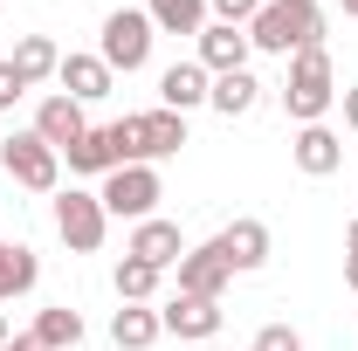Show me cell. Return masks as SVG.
<instances>
[{"label": "cell", "mask_w": 358, "mask_h": 351, "mask_svg": "<svg viewBox=\"0 0 358 351\" xmlns=\"http://www.w3.org/2000/svg\"><path fill=\"white\" fill-rule=\"evenodd\" d=\"M331 103H338V69H331V48L310 42L289 55V76H282V110H289V124H324L331 117Z\"/></svg>", "instance_id": "1"}, {"label": "cell", "mask_w": 358, "mask_h": 351, "mask_svg": "<svg viewBox=\"0 0 358 351\" xmlns=\"http://www.w3.org/2000/svg\"><path fill=\"white\" fill-rule=\"evenodd\" d=\"M248 42L262 48V55H296V48L324 42V7L317 0H262V14L248 21Z\"/></svg>", "instance_id": "2"}, {"label": "cell", "mask_w": 358, "mask_h": 351, "mask_svg": "<svg viewBox=\"0 0 358 351\" xmlns=\"http://www.w3.org/2000/svg\"><path fill=\"white\" fill-rule=\"evenodd\" d=\"M117 152L124 166H159V159H179L186 145V117L179 110H138V117H117Z\"/></svg>", "instance_id": "3"}, {"label": "cell", "mask_w": 358, "mask_h": 351, "mask_svg": "<svg viewBox=\"0 0 358 351\" xmlns=\"http://www.w3.org/2000/svg\"><path fill=\"white\" fill-rule=\"evenodd\" d=\"M152 42H159V28H152L145 7H110L103 14V35H96V55L110 62V76H131V69L152 62Z\"/></svg>", "instance_id": "4"}, {"label": "cell", "mask_w": 358, "mask_h": 351, "mask_svg": "<svg viewBox=\"0 0 358 351\" xmlns=\"http://www.w3.org/2000/svg\"><path fill=\"white\" fill-rule=\"evenodd\" d=\"M0 166H7V179H14V186H28V193H62V152H55V145H42V138H35V124L0 138Z\"/></svg>", "instance_id": "5"}, {"label": "cell", "mask_w": 358, "mask_h": 351, "mask_svg": "<svg viewBox=\"0 0 358 351\" xmlns=\"http://www.w3.org/2000/svg\"><path fill=\"white\" fill-rule=\"evenodd\" d=\"M96 200H103V214L110 220H152L159 214V200H166V179H159V166H117V173L96 186Z\"/></svg>", "instance_id": "6"}, {"label": "cell", "mask_w": 358, "mask_h": 351, "mask_svg": "<svg viewBox=\"0 0 358 351\" xmlns=\"http://www.w3.org/2000/svg\"><path fill=\"white\" fill-rule=\"evenodd\" d=\"M55 234H62V248H69V255H96V248H103V234H110L103 200H96L90 186H62V193H55Z\"/></svg>", "instance_id": "7"}, {"label": "cell", "mask_w": 358, "mask_h": 351, "mask_svg": "<svg viewBox=\"0 0 358 351\" xmlns=\"http://www.w3.org/2000/svg\"><path fill=\"white\" fill-rule=\"evenodd\" d=\"M55 89H62V96H76V103H103V96H110V89H117V76H110V62H103V55H96V48H69V55H62V69H55Z\"/></svg>", "instance_id": "8"}, {"label": "cell", "mask_w": 358, "mask_h": 351, "mask_svg": "<svg viewBox=\"0 0 358 351\" xmlns=\"http://www.w3.org/2000/svg\"><path fill=\"white\" fill-rule=\"evenodd\" d=\"M227 282H234V268H227L221 241H200V248L179 255V296H207V303H221Z\"/></svg>", "instance_id": "9"}, {"label": "cell", "mask_w": 358, "mask_h": 351, "mask_svg": "<svg viewBox=\"0 0 358 351\" xmlns=\"http://www.w3.org/2000/svg\"><path fill=\"white\" fill-rule=\"evenodd\" d=\"M159 324H166V338H179V345H207V338H221V303H207V296H166L159 303Z\"/></svg>", "instance_id": "10"}, {"label": "cell", "mask_w": 358, "mask_h": 351, "mask_svg": "<svg viewBox=\"0 0 358 351\" xmlns=\"http://www.w3.org/2000/svg\"><path fill=\"white\" fill-rule=\"evenodd\" d=\"M193 62L207 69V76H227V69H248V55H255V42H248V28H227V21H207L200 35H193Z\"/></svg>", "instance_id": "11"}, {"label": "cell", "mask_w": 358, "mask_h": 351, "mask_svg": "<svg viewBox=\"0 0 358 351\" xmlns=\"http://www.w3.org/2000/svg\"><path fill=\"white\" fill-rule=\"evenodd\" d=\"M83 131H90V117H83V103H76V96L48 89L42 103H35V138H42V145H55V152H69V145H76Z\"/></svg>", "instance_id": "12"}, {"label": "cell", "mask_w": 358, "mask_h": 351, "mask_svg": "<svg viewBox=\"0 0 358 351\" xmlns=\"http://www.w3.org/2000/svg\"><path fill=\"white\" fill-rule=\"evenodd\" d=\"M289 159H296V173L331 179L338 166H345V138L331 131V124H296V138H289Z\"/></svg>", "instance_id": "13"}, {"label": "cell", "mask_w": 358, "mask_h": 351, "mask_svg": "<svg viewBox=\"0 0 358 351\" xmlns=\"http://www.w3.org/2000/svg\"><path fill=\"white\" fill-rule=\"evenodd\" d=\"M214 241H221V255H227V268H234V275H255V268L268 262V220H255V214L227 220Z\"/></svg>", "instance_id": "14"}, {"label": "cell", "mask_w": 358, "mask_h": 351, "mask_svg": "<svg viewBox=\"0 0 358 351\" xmlns=\"http://www.w3.org/2000/svg\"><path fill=\"white\" fill-rule=\"evenodd\" d=\"M124 255H138V262H152V268H179V255H186V234H179V220H138L131 227V241H124Z\"/></svg>", "instance_id": "15"}, {"label": "cell", "mask_w": 358, "mask_h": 351, "mask_svg": "<svg viewBox=\"0 0 358 351\" xmlns=\"http://www.w3.org/2000/svg\"><path fill=\"white\" fill-rule=\"evenodd\" d=\"M62 159H69V173H76V179H110L117 166H124V152H117V131H110V124H90Z\"/></svg>", "instance_id": "16"}, {"label": "cell", "mask_w": 358, "mask_h": 351, "mask_svg": "<svg viewBox=\"0 0 358 351\" xmlns=\"http://www.w3.org/2000/svg\"><path fill=\"white\" fill-rule=\"evenodd\" d=\"M207 89H214V76L200 69V62H173V69H159V110H200L207 103Z\"/></svg>", "instance_id": "17"}, {"label": "cell", "mask_w": 358, "mask_h": 351, "mask_svg": "<svg viewBox=\"0 0 358 351\" xmlns=\"http://www.w3.org/2000/svg\"><path fill=\"white\" fill-rule=\"evenodd\" d=\"M159 338H166V324H159V310H152V303L110 310V345H117V351H152Z\"/></svg>", "instance_id": "18"}, {"label": "cell", "mask_w": 358, "mask_h": 351, "mask_svg": "<svg viewBox=\"0 0 358 351\" xmlns=\"http://www.w3.org/2000/svg\"><path fill=\"white\" fill-rule=\"evenodd\" d=\"M35 282H42V255H35L28 241H0V303L28 296Z\"/></svg>", "instance_id": "19"}, {"label": "cell", "mask_w": 358, "mask_h": 351, "mask_svg": "<svg viewBox=\"0 0 358 351\" xmlns=\"http://www.w3.org/2000/svg\"><path fill=\"white\" fill-rule=\"evenodd\" d=\"M207 103H214L221 117H248V110L262 103V76H255V69H227V76H214Z\"/></svg>", "instance_id": "20"}, {"label": "cell", "mask_w": 358, "mask_h": 351, "mask_svg": "<svg viewBox=\"0 0 358 351\" xmlns=\"http://www.w3.org/2000/svg\"><path fill=\"white\" fill-rule=\"evenodd\" d=\"M7 62L21 69V83H28V89H42V83H55V69H62V48L48 42V35H21Z\"/></svg>", "instance_id": "21"}, {"label": "cell", "mask_w": 358, "mask_h": 351, "mask_svg": "<svg viewBox=\"0 0 358 351\" xmlns=\"http://www.w3.org/2000/svg\"><path fill=\"white\" fill-rule=\"evenodd\" d=\"M145 14H152V28L159 35H200L214 14H207V0H145Z\"/></svg>", "instance_id": "22"}, {"label": "cell", "mask_w": 358, "mask_h": 351, "mask_svg": "<svg viewBox=\"0 0 358 351\" xmlns=\"http://www.w3.org/2000/svg\"><path fill=\"white\" fill-rule=\"evenodd\" d=\"M35 338H42L48 351H76L83 345V310H69V303L35 310Z\"/></svg>", "instance_id": "23"}, {"label": "cell", "mask_w": 358, "mask_h": 351, "mask_svg": "<svg viewBox=\"0 0 358 351\" xmlns=\"http://www.w3.org/2000/svg\"><path fill=\"white\" fill-rule=\"evenodd\" d=\"M110 282H117V303H152V296H159V282H166V268H152V262H138V255H124Z\"/></svg>", "instance_id": "24"}, {"label": "cell", "mask_w": 358, "mask_h": 351, "mask_svg": "<svg viewBox=\"0 0 358 351\" xmlns=\"http://www.w3.org/2000/svg\"><path fill=\"white\" fill-rule=\"evenodd\" d=\"M207 14H214V21H227V28H248V21L262 14V0H207Z\"/></svg>", "instance_id": "25"}, {"label": "cell", "mask_w": 358, "mask_h": 351, "mask_svg": "<svg viewBox=\"0 0 358 351\" xmlns=\"http://www.w3.org/2000/svg\"><path fill=\"white\" fill-rule=\"evenodd\" d=\"M255 351H303V338H296L289 324H262V331H255Z\"/></svg>", "instance_id": "26"}, {"label": "cell", "mask_w": 358, "mask_h": 351, "mask_svg": "<svg viewBox=\"0 0 358 351\" xmlns=\"http://www.w3.org/2000/svg\"><path fill=\"white\" fill-rule=\"evenodd\" d=\"M21 96H28V83H21V69H14V62H0V110H14Z\"/></svg>", "instance_id": "27"}, {"label": "cell", "mask_w": 358, "mask_h": 351, "mask_svg": "<svg viewBox=\"0 0 358 351\" xmlns=\"http://www.w3.org/2000/svg\"><path fill=\"white\" fill-rule=\"evenodd\" d=\"M338 103H345V131H358V83L338 89Z\"/></svg>", "instance_id": "28"}, {"label": "cell", "mask_w": 358, "mask_h": 351, "mask_svg": "<svg viewBox=\"0 0 358 351\" xmlns=\"http://www.w3.org/2000/svg\"><path fill=\"white\" fill-rule=\"evenodd\" d=\"M0 351H48V345H42V338H35V331H21V338H7V345H0Z\"/></svg>", "instance_id": "29"}, {"label": "cell", "mask_w": 358, "mask_h": 351, "mask_svg": "<svg viewBox=\"0 0 358 351\" xmlns=\"http://www.w3.org/2000/svg\"><path fill=\"white\" fill-rule=\"evenodd\" d=\"M345 289L358 296V255H345Z\"/></svg>", "instance_id": "30"}, {"label": "cell", "mask_w": 358, "mask_h": 351, "mask_svg": "<svg viewBox=\"0 0 358 351\" xmlns=\"http://www.w3.org/2000/svg\"><path fill=\"white\" fill-rule=\"evenodd\" d=\"M345 255H358V214H352V227H345Z\"/></svg>", "instance_id": "31"}, {"label": "cell", "mask_w": 358, "mask_h": 351, "mask_svg": "<svg viewBox=\"0 0 358 351\" xmlns=\"http://www.w3.org/2000/svg\"><path fill=\"white\" fill-rule=\"evenodd\" d=\"M7 338H14V324H7V310H0V345H7Z\"/></svg>", "instance_id": "32"}, {"label": "cell", "mask_w": 358, "mask_h": 351, "mask_svg": "<svg viewBox=\"0 0 358 351\" xmlns=\"http://www.w3.org/2000/svg\"><path fill=\"white\" fill-rule=\"evenodd\" d=\"M338 7H345V21H358V0H338Z\"/></svg>", "instance_id": "33"}, {"label": "cell", "mask_w": 358, "mask_h": 351, "mask_svg": "<svg viewBox=\"0 0 358 351\" xmlns=\"http://www.w3.org/2000/svg\"><path fill=\"white\" fill-rule=\"evenodd\" d=\"M248 351H255V345H248Z\"/></svg>", "instance_id": "34"}]
</instances>
